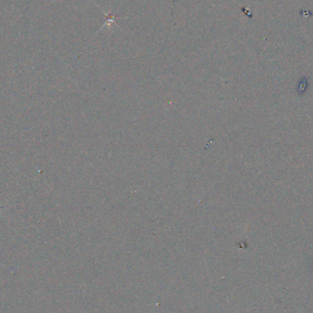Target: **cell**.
Returning <instances> with one entry per match:
<instances>
[{
	"label": "cell",
	"mask_w": 313,
	"mask_h": 313,
	"mask_svg": "<svg viewBox=\"0 0 313 313\" xmlns=\"http://www.w3.org/2000/svg\"><path fill=\"white\" fill-rule=\"evenodd\" d=\"M299 14L303 17H311L313 15V12L308 9H300L299 10Z\"/></svg>",
	"instance_id": "1"
}]
</instances>
